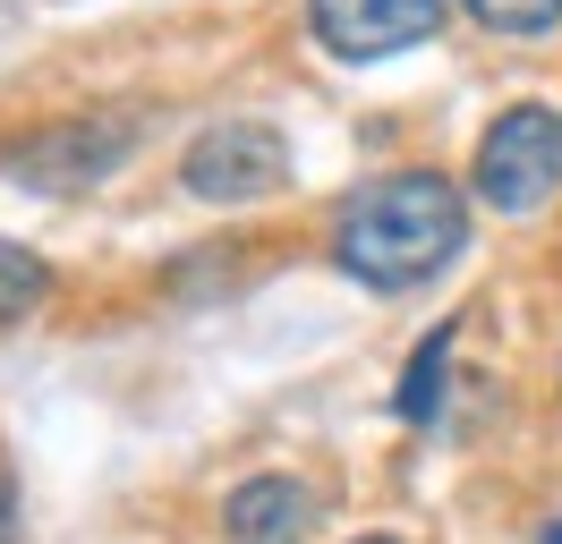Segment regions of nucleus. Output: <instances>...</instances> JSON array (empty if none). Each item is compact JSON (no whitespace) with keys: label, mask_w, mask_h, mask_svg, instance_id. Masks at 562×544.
<instances>
[{"label":"nucleus","mask_w":562,"mask_h":544,"mask_svg":"<svg viewBox=\"0 0 562 544\" xmlns=\"http://www.w3.org/2000/svg\"><path fill=\"white\" fill-rule=\"evenodd\" d=\"M358 544H401V536H358Z\"/></svg>","instance_id":"obj_12"},{"label":"nucleus","mask_w":562,"mask_h":544,"mask_svg":"<svg viewBox=\"0 0 562 544\" xmlns=\"http://www.w3.org/2000/svg\"><path fill=\"white\" fill-rule=\"evenodd\" d=\"M477 26H494V34H546L562 18V0H460Z\"/></svg>","instance_id":"obj_9"},{"label":"nucleus","mask_w":562,"mask_h":544,"mask_svg":"<svg viewBox=\"0 0 562 544\" xmlns=\"http://www.w3.org/2000/svg\"><path fill=\"white\" fill-rule=\"evenodd\" d=\"M452 0H307V26L333 60H384L443 26Z\"/></svg>","instance_id":"obj_5"},{"label":"nucleus","mask_w":562,"mask_h":544,"mask_svg":"<svg viewBox=\"0 0 562 544\" xmlns=\"http://www.w3.org/2000/svg\"><path fill=\"white\" fill-rule=\"evenodd\" d=\"M546 544H562V519H554V528H546Z\"/></svg>","instance_id":"obj_11"},{"label":"nucleus","mask_w":562,"mask_h":544,"mask_svg":"<svg viewBox=\"0 0 562 544\" xmlns=\"http://www.w3.org/2000/svg\"><path fill=\"white\" fill-rule=\"evenodd\" d=\"M43 290H52V272H43L35 247H18V238H0V324H18V315H35Z\"/></svg>","instance_id":"obj_8"},{"label":"nucleus","mask_w":562,"mask_h":544,"mask_svg":"<svg viewBox=\"0 0 562 544\" xmlns=\"http://www.w3.org/2000/svg\"><path fill=\"white\" fill-rule=\"evenodd\" d=\"M128 120L120 111H86V120H52V128H35L26 145H9L0 162H9V179H26V188H43V196H77V188H94V179H111V170L128 162Z\"/></svg>","instance_id":"obj_3"},{"label":"nucleus","mask_w":562,"mask_h":544,"mask_svg":"<svg viewBox=\"0 0 562 544\" xmlns=\"http://www.w3.org/2000/svg\"><path fill=\"white\" fill-rule=\"evenodd\" d=\"M0 544H9V476H0Z\"/></svg>","instance_id":"obj_10"},{"label":"nucleus","mask_w":562,"mask_h":544,"mask_svg":"<svg viewBox=\"0 0 562 544\" xmlns=\"http://www.w3.org/2000/svg\"><path fill=\"white\" fill-rule=\"evenodd\" d=\"M179 179H188V196H205V204H256L290 179V145L265 120H222V128H205L188 145Z\"/></svg>","instance_id":"obj_4"},{"label":"nucleus","mask_w":562,"mask_h":544,"mask_svg":"<svg viewBox=\"0 0 562 544\" xmlns=\"http://www.w3.org/2000/svg\"><path fill=\"white\" fill-rule=\"evenodd\" d=\"M460 238H469V204H460L452 179L443 170H392V179H375L341 204L333 264L367 290H409L435 264H452Z\"/></svg>","instance_id":"obj_1"},{"label":"nucleus","mask_w":562,"mask_h":544,"mask_svg":"<svg viewBox=\"0 0 562 544\" xmlns=\"http://www.w3.org/2000/svg\"><path fill=\"white\" fill-rule=\"evenodd\" d=\"M554 188H562V111L512 102L477 145V196L494 213H537V204H554Z\"/></svg>","instance_id":"obj_2"},{"label":"nucleus","mask_w":562,"mask_h":544,"mask_svg":"<svg viewBox=\"0 0 562 544\" xmlns=\"http://www.w3.org/2000/svg\"><path fill=\"white\" fill-rule=\"evenodd\" d=\"M443 366H452V324L426 332V349L409 358V374H401V417H409V426H435V417H443Z\"/></svg>","instance_id":"obj_7"},{"label":"nucleus","mask_w":562,"mask_h":544,"mask_svg":"<svg viewBox=\"0 0 562 544\" xmlns=\"http://www.w3.org/2000/svg\"><path fill=\"white\" fill-rule=\"evenodd\" d=\"M222 519H231L239 544H299L316 528V494H307L299 476H247L239 494L222 502Z\"/></svg>","instance_id":"obj_6"}]
</instances>
